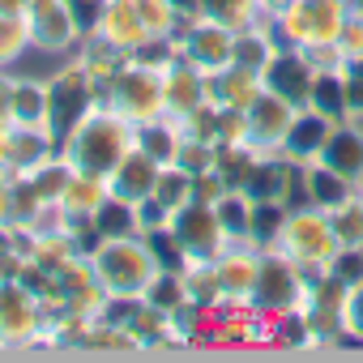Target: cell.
<instances>
[{"mask_svg":"<svg viewBox=\"0 0 363 363\" xmlns=\"http://www.w3.org/2000/svg\"><path fill=\"white\" fill-rule=\"evenodd\" d=\"M86 103H90V82L82 77V69L60 73L48 86V133H52V141H69V133L86 120Z\"/></svg>","mask_w":363,"mask_h":363,"instance_id":"obj_2","label":"cell"},{"mask_svg":"<svg viewBox=\"0 0 363 363\" xmlns=\"http://www.w3.org/2000/svg\"><path fill=\"white\" fill-rule=\"evenodd\" d=\"M124 158V124L120 120H82L69 133V162L82 175H111Z\"/></svg>","mask_w":363,"mask_h":363,"instance_id":"obj_1","label":"cell"},{"mask_svg":"<svg viewBox=\"0 0 363 363\" xmlns=\"http://www.w3.org/2000/svg\"><path fill=\"white\" fill-rule=\"evenodd\" d=\"M150 291H154V295H150V303H154V308H175V299H179V291H175V278H158Z\"/></svg>","mask_w":363,"mask_h":363,"instance_id":"obj_6","label":"cell"},{"mask_svg":"<svg viewBox=\"0 0 363 363\" xmlns=\"http://www.w3.org/2000/svg\"><path fill=\"white\" fill-rule=\"evenodd\" d=\"M39 295L22 282V278H9L0 282V337H30L35 333V320H39Z\"/></svg>","mask_w":363,"mask_h":363,"instance_id":"obj_4","label":"cell"},{"mask_svg":"<svg viewBox=\"0 0 363 363\" xmlns=\"http://www.w3.org/2000/svg\"><path fill=\"white\" fill-rule=\"evenodd\" d=\"M9 120L22 128H48V86L39 82H13Z\"/></svg>","mask_w":363,"mask_h":363,"instance_id":"obj_5","label":"cell"},{"mask_svg":"<svg viewBox=\"0 0 363 363\" xmlns=\"http://www.w3.org/2000/svg\"><path fill=\"white\" fill-rule=\"evenodd\" d=\"M94 269H99V278H103L111 291H137V286L150 278V257H145L141 248L116 240V244H107V248L94 257Z\"/></svg>","mask_w":363,"mask_h":363,"instance_id":"obj_3","label":"cell"},{"mask_svg":"<svg viewBox=\"0 0 363 363\" xmlns=\"http://www.w3.org/2000/svg\"><path fill=\"white\" fill-rule=\"evenodd\" d=\"M0 13H9V18H26V13H30V0H0Z\"/></svg>","mask_w":363,"mask_h":363,"instance_id":"obj_8","label":"cell"},{"mask_svg":"<svg viewBox=\"0 0 363 363\" xmlns=\"http://www.w3.org/2000/svg\"><path fill=\"white\" fill-rule=\"evenodd\" d=\"M9 99H13V82L0 73V120H9Z\"/></svg>","mask_w":363,"mask_h":363,"instance_id":"obj_7","label":"cell"}]
</instances>
